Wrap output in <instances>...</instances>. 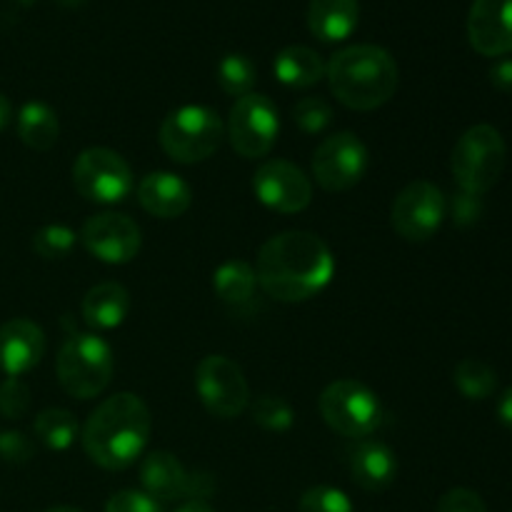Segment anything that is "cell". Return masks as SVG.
<instances>
[{"label":"cell","mask_w":512,"mask_h":512,"mask_svg":"<svg viewBox=\"0 0 512 512\" xmlns=\"http://www.w3.org/2000/svg\"><path fill=\"white\" fill-rule=\"evenodd\" d=\"M195 390L210 415L233 420L245 413L250 403V388L243 370L225 355H205L195 368Z\"/></svg>","instance_id":"11"},{"label":"cell","mask_w":512,"mask_h":512,"mask_svg":"<svg viewBox=\"0 0 512 512\" xmlns=\"http://www.w3.org/2000/svg\"><path fill=\"white\" fill-rule=\"evenodd\" d=\"M73 185L90 203L113 205L128 198L135 180L123 155L110 148H88L75 158Z\"/></svg>","instance_id":"8"},{"label":"cell","mask_w":512,"mask_h":512,"mask_svg":"<svg viewBox=\"0 0 512 512\" xmlns=\"http://www.w3.org/2000/svg\"><path fill=\"white\" fill-rule=\"evenodd\" d=\"M150 430L153 418L148 405L133 393H115L85 423V455L103 470H125L143 455Z\"/></svg>","instance_id":"2"},{"label":"cell","mask_w":512,"mask_h":512,"mask_svg":"<svg viewBox=\"0 0 512 512\" xmlns=\"http://www.w3.org/2000/svg\"><path fill=\"white\" fill-rule=\"evenodd\" d=\"M140 483H143L145 493L158 503L188 500L190 493V473L175 455L165 453V450H155L143 460Z\"/></svg>","instance_id":"19"},{"label":"cell","mask_w":512,"mask_h":512,"mask_svg":"<svg viewBox=\"0 0 512 512\" xmlns=\"http://www.w3.org/2000/svg\"><path fill=\"white\" fill-rule=\"evenodd\" d=\"M30 390L20 378H5L0 383V415L8 420H20L28 413Z\"/></svg>","instance_id":"32"},{"label":"cell","mask_w":512,"mask_h":512,"mask_svg":"<svg viewBox=\"0 0 512 512\" xmlns=\"http://www.w3.org/2000/svg\"><path fill=\"white\" fill-rule=\"evenodd\" d=\"M318 408L328 428L343 438L363 440L380 428L383 405L378 395L360 380H335L323 390Z\"/></svg>","instance_id":"7"},{"label":"cell","mask_w":512,"mask_h":512,"mask_svg":"<svg viewBox=\"0 0 512 512\" xmlns=\"http://www.w3.org/2000/svg\"><path fill=\"white\" fill-rule=\"evenodd\" d=\"M60 123L50 105L30 100L18 113V138L33 150H50L58 143Z\"/></svg>","instance_id":"23"},{"label":"cell","mask_w":512,"mask_h":512,"mask_svg":"<svg viewBox=\"0 0 512 512\" xmlns=\"http://www.w3.org/2000/svg\"><path fill=\"white\" fill-rule=\"evenodd\" d=\"M350 475L355 485H360L368 493H380L388 490L398 478V458L385 443L373 438L355 440L353 448L348 450Z\"/></svg>","instance_id":"17"},{"label":"cell","mask_w":512,"mask_h":512,"mask_svg":"<svg viewBox=\"0 0 512 512\" xmlns=\"http://www.w3.org/2000/svg\"><path fill=\"white\" fill-rule=\"evenodd\" d=\"M253 193L275 213H300L313 200V183L288 160H265L253 175Z\"/></svg>","instance_id":"14"},{"label":"cell","mask_w":512,"mask_h":512,"mask_svg":"<svg viewBox=\"0 0 512 512\" xmlns=\"http://www.w3.org/2000/svg\"><path fill=\"white\" fill-rule=\"evenodd\" d=\"M450 215H453V223L458 225V228H470V225L478 223L480 215H483V198L475 193L460 190V193L453 195V200H450Z\"/></svg>","instance_id":"35"},{"label":"cell","mask_w":512,"mask_h":512,"mask_svg":"<svg viewBox=\"0 0 512 512\" xmlns=\"http://www.w3.org/2000/svg\"><path fill=\"white\" fill-rule=\"evenodd\" d=\"M435 512H488V508L475 490L453 488L438 500Z\"/></svg>","instance_id":"36"},{"label":"cell","mask_w":512,"mask_h":512,"mask_svg":"<svg viewBox=\"0 0 512 512\" xmlns=\"http://www.w3.org/2000/svg\"><path fill=\"white\" fill-rule=\"evenodd\" d=\"M468 40L485 58L512 53V0H475L468 13Z\"/></svg>","instance_id":"15"},{"label":"cell","mask_w":512,"mask_h":512,"mask_svg":"<svg viewBox=\"0 0 512 512\" xmlns=\"http://www.w3.org/2000/svg\"><path fill=\"white\" fill-rule=\"evenodd\" d=\"M105 512H163L158 500L140 490H120L105 505Z\"/></svg>","instance_id":"34"},{"label":"cell","mask_w":512,"mask_h":512,"mask_svg":"<svg viewBox=\"0 0 512 512\" xmlns=\"http://www.w3.org/2000/svg\"><path fill=\"white\" fill-rule=\"evenodd\" d=\"M498 418L505 428L512 430V385L503 393V398L498 400Z\"/></svg>","instance_id":"38"},{"label":"cell","mask_w":512,"mask_h":512,"mask_svg":"<svg viewBox=\"0 0 512 512\" xmlns=\"http://www.w3.org/2000/svg\"><path fill=\"white\" fill-rule=\"evenodd\" d=\"M80 243L85 245L93 258L108 265H125L140 253L143 235L135 220L123 213H105L90 215L80 230Z\"/></svg>","instance_id":"13"},{"label":"cell","mask_w":512,"mask_h":512,"mask_svg":"<svg viewBox=\"0 0 512 512\" xmlns=\"http://www.w3.org/2000/svg\"><path fill=\"white\" fill-rule=\"evenodd\" d=\"M175 512H215V510H210L205 503H185L183 508H178Z\"/></svg>","instance_id":"40"},{"label":"cell","mask_w":512,"mask_h":512,"mask_svg":"<svg viewBox=\"0 0 512 512\" xmlns=\"http://www.w3.org/2000/svg\"><path fill=\"white\" fill-rule=\"evenodd\" d=\"M138 203L145 213L160 220L180 218L190 210L193 203V190L180 175L175 173H148L138 183Z\"/></svg>","instance_id":"18"},{"label":"cell","mask_w":512,"mask_h":512,"mask_svg":"<svg viewBox=\"0 0 512 512\" xmlns=\"http://www.w3.org/2000/svg\"><path fill=\"white\" fill-rule=\"evenodd\" d=\"M10 118H13V108H10V100L0 93V130L8 128Z\"/></svg>","instance_id":"39"},{"label":"cell","mask_w":512,"mask_h":512,"mask_svg":"<svg viewBox=\"0 0 512 512\" xmlns=\"http://www.w3.org/2000/svg\"><path fill=\"white\" fill-rule=\"evenodd\" d=\"M45 355V333L28 318L0 325V370L8 378L30 373Z\"/></svg>","instance_id":"16"},{"label":"cell","mask_w":512,"mask_h":512,"mask_svg":"<svg viewBox=\"0 0 512 512\" xmlns=\"http://www.w3.org/2000/svg\"><path fill=\"white\" fill-rule=\"evenodd\" d=\"M225 133L240 158H265L273 150L280 133L278 108L270 103L268 95H243L230 108Z\"/></svg>","instance_id":"9"},{"label":"cell","mask_w":512,"mask_h":512,"mask_svg":"<svg viewBox=\"0 0 512 512\" xmlns=\"http://www.w3.org/2000/svg\"><path fill=\"white\" fill-rule=\"evenodd\" d=\"M15 3H18V5H23V8H28V5H33L35 0H15Z\"/></svg>","instance_id":"43"},{"label":"cell","mask_w":512,"mask_h":512,"mask_svg":"<svg viewBox=\"0 0 512 512\" xmlns=\"http://www.w3.org/2000/svg\"><path fill=\"white\" fill-rule=\"evenodd\" d=\"M273 73L288 88H313L325 78V63L308 45H288L275 55Z\"/></svg>","instance_id":"22"},{"label":"cell","mask_w":512,"mask_h":512,"mask_svg":"<svg viewBox=\"0 0 512 512\" xmlns=\"http://www.w3.org/2000/svg\"><path fill=\"white\" fill-rule=\"evenodd\" d=\"M35 438L45 445V448L63 453L78 438V420L70 410L65 408H48L35 418L33 423Z\"/></svg>","instance_id":"25"},{"label":"cell","mask_w":512,"mask_h":512,"mask_svg":"<svg viewBox=\"0 0 512 512\" xmlns=\"http://www.w3.org/2000/svg\"><path fill=\"white\" fill-rule=\"evenodd\" d=\"M298 512H355L348 495L330 485L305 490L298 503Z\"/></svg>","instance_id":"30"},{"label":"cell","mask_w":512,"mask_h":512,"mask_svg":"<svg viewBox=\"0 0 512 512\" xmlns=\"http://www.w3.org/2000/svg\"><path fill=\"white\" fill-rule=\"evenodd\" d=\"M35 445L33 440L25 433L18 430H8V433H0V458L10 465H23L33 458Z\"/></svg>","instance_id":"33"},{"label":"cell","mask_w":512,"mask_h":512,"mask_svg":"<svg viewBox=\"0 0 512 512\" xmlns=\"http://www.w3.org/2000/svg\"><path fill=\"white\" fill-rule=\"evenodd\" d=\"M55 370L70 398H98L113 378V350L98 335H70L60 348Z\"/></svg>","instance_id":"6"},{"label":"cell","mask_w":512,"mask_h":512,"mask_svg":"<svg viewBox=\"0 0 512 512\" xmlns=\"http://www.w3.org/2000/svg\"><path fill=\"white\" fill-rule=\"evenodd\" d=\"M225 125L208 105H183L170 110L160 125V145L175 163H203L223 143Z\"/></svg>","instance_id":"5"},{"label":"cell","mask_w":512,"mask_h":512,"mask_svg":"<svg viewBox=\"0 0 512 512\" xmlns=\"http://www.w3.org/2000/svg\"><path fill=\"white\" fill-rule=\"evenodd\" d=\"M508 160V148L498 128L488 123L473 125L458 138L450 158V170L465 193L483 195L500 180Z\"/></svg>","instance_id":"4"},{"label":"cell","mask_w":512,"mask_h":512,"mask_svg":"<svg viewBox=\"0 0 512 512\" xmlns=\"http://www.w3.org/2000/svg\"><path fill=\"white\" fill-rule=\"evenodd\" d=\"M490 83L500 93H512V60L500 58L498 63L490 68Z\"/></svg>","instance_id":"37"},{"label":"cell","mask_w":512,"mask_h":512,"mask_svg":"<svg viewBox=\"0 0 512 512\" xmlns=\"http://www.w3.org/2000/svg\"><path fill=\"white\" fill-rule=\"evenodd\" d=\"M130 313V295L120 283H100L83 298V320L95 330H113Z\"/></svg>","instance_id":"21"},{"label":"cell","mask_w":512,"mask_h":512,"mask_svg":"<svg viewBox=\"0 0 512 512\" xmlns=\"http://www.w3.org/2000/svg\"><path fill=\"white\" fill-rule=\"evenodd\" d=\"M325 78L338 103L360 113L383 108L400 83L393 55L380 45L368 43L338 50L325 65Z\"/></svg>","instance_id":"3"},{"label":"cell","mask_w":512,"mask_h":512,"mask_svg":"<svg viewBox=\"0 0 512 512\" xmlns=\"http://www.w3.org/2000/svg\"><path fill=\"white\" fill-rule=\"evenodd\" d=\"M215 80H218L220 90L233 98H243V95L253 93V85L258 80V68L248 55L230 53L215 68Z\"/></svg>","instance_id":"27"},{"label":"cell","mask_w":512,"mask_h":512,"mask_svg":"<svg viewBox=\"0 0 512 512\" xmlns=\"http://www.w3.org/2000/svg\"><path fill=\"white\" fill-rule=\"evenodd\" d=\"M455 388L468 400H485L498 390V375L488 363L478 358H463L455 365Z\"/></svg>","instance_id":"26"},{"label":"cell","mask_w":512,"mask_h":512,"mask_svg":"<svg viewBox=\"0 0 512 512\" xmlns=\"http://www.w3.org/2000/svg\"><path fill=\"white\" fill-rule=\"evenodd\" d=\"M55 3L65 5V8H80V5H83L85 0H55Z\"/></svg>","instance_id":"41"},{"label":"cell","mask_w":512,"mask_h":512,"mask_svg":"<svg viewBox=\"0 0 512 512\" xmlns=\"http://www.w3.org/2000/svg\"><path fill=\"white\" fill-rule=\"evenodd\" d=\"M78 243L75 230L68 225H45L33 235V250L45 260H60L70 253Z\"/></svg>","instance_id":"28"},{"label":"cell","mask_w":512,"mask_h":512,"mask_svg":"<svg viewBox=\"0 0 512 512\" xmlns=\"http://www.w3.org/2000/svg\"><path fill=\"white\" fill-rule=\"evenodd\" d=\"M335 260L315 233L288 230L260 248L255 275L265 295L278 303H305L328 288Z\"/></svg>","instance_id":"1"},{"label":"cell","mask_w":512,"mask_h":512,"mask_svg":"<svg viewBox=\"0 0 512 512\" xmlns=\"http://www.w3.org/2000/svg\"><path fill=\"white\" fill-rule=\"evenodd\" d=\"M360 20L358 0H310L308 28L320 43H343Z\"/></svg>","instance_id":"20"},{"label":"cell","mask_w":512,"mask_h":512,"mask_svg":"<svg viewBox=\"0 0 512 512\" xmlns=\"http://www.w3.org/2000/svg\"><path fill=\"white\" fill-rule=\"evenodd\" d=\"M45 512H83L78 508H53V510H45Z\"/></svg>","instance_id":"42"},{"label":"cell","mask_w":512,"mask_h":512,"mask_svg":"<svg viewBox=\"0 0 512 512\" xmlns=\"http://www.w3.org/2000/svg\"><path fill=\"white\" fill-rule=\"evenodd\" d=\"M368 148L355 133H335L313 153V178L328 193H345L363 180Z\"/></svg>","instance_id":"12"},{"label":"cell","mask_w":512,"mask_h":512,"mask_svg":"<svg viewBox=\"0 0 512 512\" xmlns=\"http://www.w3.org/2000/svg\"><path fill=\"white\" fill-rule=\"evenodd\" d=\"M253 420L263 430H270V433H283L293 425L295 415L293 408L285 403L283 398H273V395H260L253 405Z\"/></svg>","instance_id":"29"},{"label":"cell","mask_w":512,"mask_h":512,"mask_svg":"<svg viewBox=\"0 0 512 512\" xmlns=\"http://www.w3.org/2000/svg\"><path fill=\"white\" fill-rule=\"evenodd\" d=\"M293 118L303 133H323L333 120V108L323 98H303L295 103Z\"/></svg>","instance_id":"31"},{"label":"cell","mask_w":512,"mask_h":512,"mask_svg":"<svg viewBox=\"0 0 512 512\" xmlns=\"http://www.w3.org/2000/svg\"><path fill=\"white\" fill-rule=\"evenodd\" d=\"M258 288L255 268L245 260H228L213 273V290L225 305H248Z\"/></svg>","instance_id":"24"},{"label":"cell","mask_w":512,"mask_h":512,"mask_svg":"<svg viewBox=\"0 0 512 512\" xmlns=\"http://www.w3.org/2000/svg\"><path fill=\"white\" fill-rule=\"evenodd\" d=\"M448 215V200L443 190L430 180H413L393 200L390 223L395 233L408 243H428Z\"/></svg>","instance_id":"10"}]
</instances>
